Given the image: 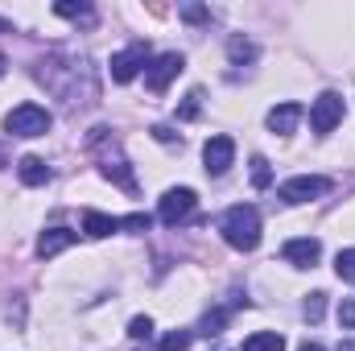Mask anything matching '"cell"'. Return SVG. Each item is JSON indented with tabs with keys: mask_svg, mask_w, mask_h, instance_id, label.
I'll list each match as a JSON object with an SVG mask.
<instances>
[{
	"mask_svg": "<svg viewBox=\"0 0 355 351\" xmlns=\"http://www.w3.org/2000/svg\"><path fill=\"white\" fill-rule=\"evenodd\" d=\"M87 149H91V153H99V170H103V178H112V182H116L124 194H137L132 166H128V157L120 153V145L112 141V132H107V128H91Z\"/></svg>",
	"mask_w": 355,
	"mask_h": 351,
	"instance_id": "1",
	"label": "cell"
},
{
	"mask_svg": "<svg viewBox=\"0 0 355 351\" xmlns=\"http://www.w3.org/2000/svg\"><path fill=\"white\" fill-rule=\"evenodd\" d=\"M223 240L240 252H252L261 244V211L252 203H240L223 215Z\"/></svg>",
	"mask_w": 355,
	"mask_h": 351,
	"instance_id": "2",
	"label": "cell"
},
{
	"mask_svg": "<svg viewBox=\"0 0 355 351\" xmlns=\"http://www.w3.org/2000/svg\"><path fill=\"white\" fill-rule=\"evenodd\" d=\"M4 132L8 137H46L50 132V112L37 103H21L4 116Z\"/></svg>",
	"mask_w": 355,
	"mask_h": 351,
	"instance_id": "3",
	"label": "cell"
},
{
	"mask_svg": "<svg viewBox=\"0 0 355 351\" xmlns=\"http://www.w3.org/2000/svg\"><path fill=\"white\" fill-rule=\"evenodd\" d=\"M190 215H194V190H190V186H178V190H166V194H162L157 219H162L166 228H178V223L190 219Z\"/></svg>",
	"mask_w": 355,
	"mask_h": 351,
	"instance_id": "4",
	"label": "cell"
},
{
	"mask_svg": "<svg viewBox=\"0 0 355 351\" xmlns=\"http://www.w3.org/2000/svg\"><path fill=\"white\" fill-rule=\"evenodd\" d=\"M145 62H149V46H145V42H137V46L112 54V83H132Z\"/></svg>",
	"mask_w": 355,
	"mask_h": 351,
	"instance_id": "5",
	"label": "cell"
},
{
	"mask_svg": "<svg viewBox=\"0 0 355 351\" xmlns=\"http://www.w3.org/2000/svg\"><path fill=\"white\" fill-rule=\"evenodd\" d=\"M339 120H343V95L322 91V95L314 99V108H310V124H314V132H318V137H327Z\"/></svg>",
	"mask_w": 355,
	"mask_h": 351,
	"instance_id": "6",
	"label": "cell"
},
{
	"mask_svg": "<svg viewBox=\"0 0 355 351\" xmlns=\"http://www.w3.org/2000/svg\"><path fill=\"white\" fill-rule=\"evenodd\" d=\"M331 190V182L327 178H314V174H302V178H289V182H281V198L285 203H310V198H322Z\"/></svg>",
	"mask_w": 355,
	"mask_h": 351,
	"instance_id": "7",
	"label": "cell"
},
{
	"mask_svg": "<svg viewBox=\"0 0 355 351\" xmlns=\"http://www.w3.org/2000/svg\"><path fill=\"white\" fill-rule=\"evenodd\" d=\"M232 157H236V141L232 137H211L207 145H202V162H207V174H227V166H232Z\"/></svg>",
	"mask_w": 355,
	"mask_h": 351,
	"instance_id": "8",
	"label": "cell"
},
{
	"mask_svg": "<svg viewBox=\"0 0 355 351\" xmlns=\"http://www.w3.org/2000/svg\"><path fill=\"white\" fill-rule=\"evenodd\" d=\"M182 67H186V58H182V54H162V58L145 71V83H149V91H153V95H162Z\"/></svg>",
	"mask_w": 355,
	"mask_h": 351,
	"instance_id": "9",
	"label": "cell"
},
{
	"mask_svg": "<svg viewBox=\"0 0 355 351\" xmlns=\"http://www.w3.org/2000/svg\"><path fill=\"white\" fill-rule=\"evenodd\" d=\"M75 240H79V232H71V228H50V232H42V240H37V257L50 261V257L67 252Z\"/></svg>",
	"mask_w": 355,
	"mask_h": 351,
	"instance_id": "10",
	"label": "cell"
},
{
	"mask_svg": "<svg viewBox=\"0 0 355 351\" xmlns=\"http://www.w3.org/2000/svg\"><path fill=\"white\" fill-rule=\"evenodd\" d=\"M318 257H322V244H318V240H310V236H302V240H289V244H285V261L297 264V268H314Z\"/></svg>",
	"mask_w": 355,
	"mask_h": 351,
	"instance_id": "11",
	"label": "cell"
},
{
	"mask_svg": "<svg viewBox=\"0 0 355 351\" xmlns=\"http://www.w3.org/2000/svg\"><path fill=\"white\" fill-rule=\"evenodd\" d=\"M297 120H302V103H281V108L268 112V128L272 132H293Z\"/></svg>",
	"mask_w": 355,
	"mask_h": 351,
	"instance_id": "12",
	"label": "cell"
},
{
	"mask_svg": "<svg viewBox=\"0 0 355 351\" xmlns=\"http://www.w3.org/2000/svg\"><path fill=\"white\" fill-rule=\"evenodd\" d=\"M17 174H21L25 186H46V182H50V166H46L42 157H33V153H29V157H21V162H17Z\"/></svg>",
	"mask_w": 355,
	"mask_h": 351,
	"instance_id": "13",
	"label": "cell"
},
{
	"mask_svg": "<svg viewBox=\"0 0 355 351\" xmlns=\"http://www.w3.org/2000/svg\"><path fill=\"white\" fill-rule=\"evenodd\" d=\"M83 232H87L91 240H103V236L120 232V219H112V215H99V211H87V215H83Z\"/></svg>",
	"mask_w": 355,
	"mask_h": 351,
	"instance_id": "14",
	"label": "cell"
},
{
	"mask_svg": "<svg viewBox=\"0 0 355 351\" xmlns=\"http://www.w3.org/2000/svg\"><path fill=\"white\" fill-rule=\"evenodd\" d=\"M54 12H58V17H67V21L95 25V8H91L87 0H79V4H75V0H58V4H54Z\"/></svg>",
	"mask_w": 355,
	"mask_h": 351,
	"instance_id": "15",
	"label": "cell"
},
{
	"mask_svg": "<svg viewBox=\"0 0 355 351\" xmlns=\"http://www.w3.org/2000/svg\"><path fill=\"white\" fill-rule=\"evenodd\" d=\"M244 351H285V339L277 331H257L244 339Z\"/></svg>",
	"mask_w": 355,
	"mask_h": 351,
	"instance_id": "16",
	"label": "cell"
},
{
	"mask_svg": "<svg viewBox=\"0 0 355 351\" xmlns=\"http://www.w3.org/2000/svg\"><path fill=\"white\" fill-rule=\"evenodd\" d=\"M223 327H227V310H211V314H202V323H198V331H202L207 339L223 335Z\"/></svg>",
	"mask_w": 355,
	"mask_h": 351,
	"instance_id": "17",
	"label": "cell"
},
{
	"mask_svg": "<svg viewBox=\"0 0 355 351\" xmlns=\"http://www.w3.org/2000/svg\"><path fill=\"white\" fill-rule=\"evenodd\" d=\"M227 54H232V62H252L257 58V46L248 37H232L227 42Z\"/></svg>",
	"mask_w": 355,
	"mask_h": 351,
	"instance_id": "18",
	"label": "cell"
},
{
	"mask_svg": "<svg viewBox=\"0 0 355 351\" xmlns=\"http://www.w3.org/2000/svg\"><path fill=\"white\" fill-rule=\"evenodd\" d=\"M335 273H339L347 285H355V248H343V252L335 257Z\"/></svg>",
	"mask_w": 355,
	"mask_h": 351,
	"instance_id": "19",
	"label": "cell"
},
{
	"mask_svg": "<svg viewBox=\"0 0 355 351\" xmlns=\"http://www.w3.org/2000/svg\"><path fill=\"white\" fill-rule=\"evenodd\" d=\"M198 99H202V91L194 87V91H190V95H186V103L178 108V120H194V116H198V108H202Z\"/></svg>",
	"mask_w": 355,
	"mask_h": 351,
	"instance_id": "20",
	"label": "cell"
},
{
	"mask_svg": "<svg viewBox=\"0 0 355 351\" xmlns=\"http://www.w3.org/2000/svg\"><path fill=\"white\" fill-rule=\"evenodd\" d=\"M268 178H272L268 162H265V157H252V186H257V190H265V186H268Z\"/></svg>",
	"mask_w": 355,
	"mask_h": 351,
	"instance_id": "21",
	"label": "cell"
},
{
	"mask_svg": "<svg viewBox=\"0 0 355 351\" xmlns=\"http://www.w3.org/2000/svg\"><path fill=\"white\" fill-rule=\"evenodd\" d=\"M186 348H190V331H170L162 339V351H186Z\"/></svg>",
	"mask_w": 355,
	"mask_h": 351,
	"instance_id": "22",
	"label": "cell"
},
{
	"mask_svg": "<svg viewBox=\"0 0 355 351\" xmlns=\"http://www.w3.org/2000/svg\"><path fill=\"white\" fill-rule=\"evenodd\" d=\"M322 310H327V293H310V298H306V318H310V323H318V318H322Z\"/></svg>",
	"mask_w": 355,
	"mask_h": 351,
	"instance_id": "23",
	"label": "cell"
},
{
	"mask_svg": "<svg viewBox=\"0 0 355 351\" xmlns=\"http://www.w3.org/2000/svg\"><path fill=\"white\" fill-rule=\"evenodd\" d=\"M128 335H132V339H149V335H153V318H145V314L132 318V323H128Z\"/></svg>",
	"mask_w": 355,
	"mask_h": 351,
	"instance_id": "24",
	"label": "cell"
},
{
	"mask_svg": "<svg viewBox=\"0 0 355 351\" xmlns=\"http://www.w3.org/2000/svg\"><path fill=\"white\" fill-rule=\"evenodd\" d=\"M182 17H186V21H194V25H202V21H211V12H207L202 4H182Z\"/></svg>",
	"mask_w": 355,
	"mask_h": 351,
	"instance_id": "25",
	"label": "cell"
},
{
	"mask_svg": "<svg viewBox=\"0 0 355 351\" xmlns=\"http://www.w3.org/2000/svg\"><path fill=\"white\" fill-rule=\"evenodd\" d=\"M120 232H149V215H128V219H120Z\"/></svg>",
	"mask_w": 355,
	"mask_h": 351,
	"instance_id": "26",
	"label": "cell"
},
{
	"mask_svg": "<svg viewBox=\"0 0 355 351\" xmlns=\"http://www.w3.org/2000/svg\"><path fill=\"white\" fill-rule=\"evenodd\" d=\"M339 323H343L347 331H355V302H352V298H347V302L339 306Z\"/></svg>",
	"mask_w": 355,
	"mask_h": 351,
	"instance_id": "27",
	"label": "cell"
},
{
	"mask_svg": "<svg viewBox=\"0 0 355 351\" xmlns=\"http://www.w3.org/2000/svg\"><path fill=\"white\" fill-rule=\"evenodd\" d=\"M153 137H157V141H166V145L178 141V132H174V128H166V124H157V128H153Z\"/></svg>",
	"mask_w": 355,
	"mask_h": 351,
	"instance_id": "28",
	"label": "cell"
},
{
	"mask_svg": "<svg viewBox=\"0 0 355 351\" xmlns=\"http://www.w3.org/2000/svg\"><path fill=\"white\" fill-rule=\"evenodd\" d=\"M297 351H322V348H318V343H302Z\"/></svg>",
	"mask_w": 355,
	"mask_h": 351,
	"instance_id": "29",
	"label": "cell"
},
{
	"mask_svg": "<svg viewBox=\"0 0 355 351\" xmlns=\"http://www.w3.org/2000/svg\"><path fill=\"white\" fill-rule=\"evenodd\" d=\"M339 351H355V339H347V343H339Z\"/></svg>",
	"mask_w": 355,
	"mask_h": 351,
	"instance_id": "30",
	"label": "cell"
},
{
	"mask_svg": "<svg viewBox=\"0 0 355 351\" xmlns=\"http://www.w3.org/2000/svg\"><path fill=\"white\" fill-rule=\"evenodd\" d=\"M0 33H12V25H8V21H0Z\"/></svg>",
	"mask_w": 355,
	"mask_h": 351,
	"instance_id": "31",
	"label": "cell"
},
{
	"mask_svg": "<svg viewBox=\"0 0 355 351\" xmlns=\"http://www.w3.org/2000/svg\"><path fill=\"white\" fill-rule=\"evenodd\" d=\"M4 67H8V62H4V54H0V79H4Z\"/></svg>",
	"mask_w": 355,
	"mask_h": 351,
	"instance_id": "32",
	"label": "cell"
}]
</instances>
